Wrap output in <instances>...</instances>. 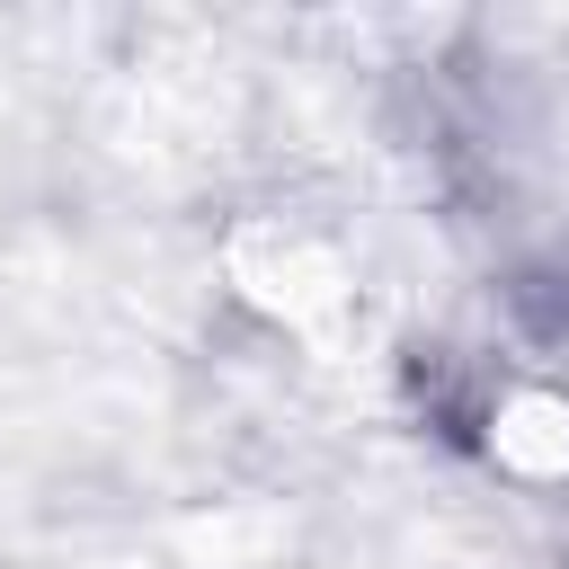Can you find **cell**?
<instances>
[{"label":"cell","mask_w":569,"mask_h":569,"mask_svg":"<svg viewBox=\"0 0 569 569\" xmlns=\"http://www.w3.org/2000/svg\"><path fill=\"white\" fill-rule=\"evenodd\" d=\"M418 400H427V427H445L498 480L569 489V382L560 373H533L498 347L480 365H436V382Z\"/></svg>","instance_id":"cell-1"}]
</instances>
